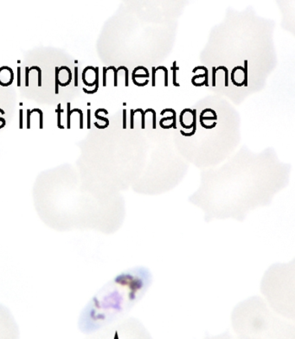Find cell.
I'll return each mask as SVG.
<instances>
[{"mask_svg": "<svg viewBox=\"0 0 295 339\" xmlns=\"http://www.w3.org/2000/svg\"><path fill=\"white\" fill-rule=\"evenodd\" d=\"M31 110L28 109V110H27V128H28V129L31 128Z\"/></svg>", "mask_w": 295, "mask_h": 339, "instance_id": "29", "label": "cell"}, {"mask_svg": "<svg viewBox=\"0 0 295 339\" xmlns=\"http://www.w3.org/2000/svg\"><path fill=\"white\" fill-rule=\"evenodd\" d=\"M70 106H71V104H70V102H68L67 103V109H68V114H67V117H68V119H67V128L68 129H70L71 128V120H70V117H71V114H70Z\"/></svg>", "mask_w": 295, "mask_h": 339, "instance_id": "15", "label": "cell"}, {"mask_svg": "<svg viewBox=\"0 0 295 339\" xmlns=\"http://www.w3.org/2000/svg\"><path fill=\"white\" fill-rule=\"evenodd\" d=\"M152 87H155L156 86V71L155 70V67H152Z\"/></svg>", "mask_w": 295, "mask_h": 339, "instance_id": "27", "label": "cell"}, {"mask_svg": "<svg viewBox=\"0 0 295 339\" xmlns=\"http://www.w3.org/2000/svg\"><path fill=\"white\" fill-rule=\"evenodd\" d=\"M107 68H103V87H107Z\"/></svg>", "mask_w": 295, "mask_h": 339, "instance_id": "24", "label": "cell"}, {"mask_svg": "<svg viewBox=\"0 0 295 339\" xmlns=\"http://www.w3.org/2000/svg\"><path fill=\"white\" fill-rule=\"evenodd\" d=\"M21 86V68L17 67V87Z\"/></svg>", "mask_w": 295, "mask_h": 339, "instance_id": "28", "label": "cell"}, {"mask_svg": "<svg viewBox=\"0 0 295 339\" xmlns=\"http://www.w3.org/2000/svg\"><path fill=\"white\" fill-rule=\"evenodd\" d=\"M159 125L161 126V128H163V129H170V128H172V124L171 123V125H164L163 123H159Z\"/></svg>", "mask_w": 295, "mask_h": 339, "instance_id": "34", "label": "cell"}, {"mask_svg": "<svg viewBox=\"0 0 295 339\" xmlns=\"http://www.w3.org/2000/svg\"><path fill=\"white\" fill-rule=\"evenodd\" d=\"M72 73L68 67L62 66L60 68L56 67V94L59 93V86L66 87L69 85L72 80Z\"/></svg>", "mask_w": 295, "mask_h": 339, "instance_id": "5", "label": "cell"}, {"mask_svg": "<svg viewBox=\"0 0 295 339\" xmlns=\"http://www.w3.org/2000/svg\"><path fill=\"white\" fill-rule=\"evenodd\" d=\"M216 68L212 67V87H216Z\"/></svg>", "mask_w": 295, "mask_h": 339, "instance_id": "23", "label": "cell"}, {"mask_svg": "<svg viewBox=\"0 0 295 339\" xmlns=\"http://www.w3.org/2000/svg\"><path fill=\"white\" fill-rule=\"evenodd\" d=\"M88 129L91 128V110L88 109Z\"/></svg>", "mask_w": 295, "mask_h": 339, "instance_id": "26", "label": "cell"}, {"mask_svg": "<svg viewBox=\"0 0 295 339\" xmlns=\"http://www.w3.org/2000/svg\"><path fill=\"white\" fill-rule=\"evenodd\" d=\"M62 112H64V110H62V108H61V104L59 103L58 106H57V108L56 109V113H57V126L60 129H64L65 128L61 124V113H62Z\"/></svg>", "mask_w": 295, "mask_h": 339, "instance_id": "10", "label": "cell"}, {"mask_svg": "<svg viewBox=\"0 0 295 339\" xmlns=\"http://www.w3.org/2000/svg\"><path fill=\"white\" fill-rule=\"evenodd\" d=\"M31 70H36L38 73V87H42V70L39 67L37 66H32L29 68V72Z\"/></svg>", "mask_w": 295, "mask_h": 339, "instance_id": "12", "label": "cell"}, {"mask_svg": "<svg viewBox=\"0 0 295 339\" xmlns=\"http://www.w3.org/2000/svg\"><path fill=\"white\" fill-rule=\"evenodd\" d=\"M79 113V115H80V129H83V118H84V115H83V113H82V111L81 110V109H79V108H75V109H72V110H70V114L72 115V113Z\"/></svg>", "mask_w": 295, "mask_h": 339, "instance_id": "11", "label": "cell"}, {"mask_svg": "<svg viewBox=\"0 0 295 339\" xmlns=\"http://www.w3.org/2000/svg\"><path fill=\"white\" fill-rule=\"evenodd\" d=\"M132 76H133V78H134V79H136V78L150 77V75H138V74H132Z\"/></svg>", "mask_w": 295, "mask_h": 339, "instance_id": "33", "label": "cell"}, {"mask_svg": "<svg viewBox=\"0 0 295 339\" xmlns=\"http://www.w3.org/2000/svg\"><path fill=\"white\" fill-rule=\"evenodd\" d=\"M19 128L23 129V110H19Z\"/></svg>", "mask_w": 295, "mask_h": 339, "instance_id": "30", "label": "cell"}, {"mask_svg": "<svg viewBox=\"0 0 295 339\" xmlns=\"http://www.w3.org/2000/svg\"><path fill=\"white\" fill-rule=\"evenodd\" d=\"M134 114H135V112L133 109H131L130 110V128L131 129H133L134 128Z\"/></svg>", "mask_w": 295, "mask_h": 339, "instance_id": "18", "label": "cell"}, {"mask_svg": "<svg viewBox=\"0 0 295 339\" xmlns=\"http://www.w3.org/2000/svg\"><path fill=\"white\" fill-rule=\"evenodd\" d=\"M122 69L125 70V87H128L129 86V71H128V68L125 66H122Z\"/></svg>", "mask_w": 295, "mask_h": 339, "instance_id": "19", "label": "cell"}, {"mask_svg": "<svg viewBox=\"0 0 295 339\" xmlns=\"http://www.w3.org/2000/svg\"><path fill=\"white\" fill-rule=\"evenodd\" d=\"M99 113H100L99 109H97V110L94 112V116H95V118H96V119H98V120H102V121H104V122H105V125L108 127V126L109 125L108 119H107V118H104V117H101V116H100V115H99Z\"/></svg>", "mask_w": 295, "mask_h": 339, "instance_id": "16", "label": "cell"}, {"mask_svg": "<svg viewBox=\"0 0 295 339\" xmlns=\"http://www.w3.org/2000/svg\"><path fill=\"white\" fill-rule=\"evenodd\" d=\"M200 120H202V121H206V120H217V117H214V116H205L203 115L202 117H200Z\"/></svg>", "mask_w": 295, "mask_h": 339, "instance_id": "22", "label": "cell"}, {"mask_svg": "<svg viewBox=\"0 0 295 339\" xmlns=\"http://www.w3.org/2000/svg\"><path fill=\"white\" fill-rule=\"evenodd\" d=\"M123 129H126V110H123Z\"/></svg>", "mask_w": 295, "mask_h": 339, "instance_id": "32", "label": "cell"}, {"mask_svg": "<svg viewBox=\"0 0 295 339\" xmlns=\"http://www.w3.org/2000/svg\"><path fill=\"white\" fill-rule=\"evenodd\" d=\"M16 332V325L11 312L0 304V339H13Z\"/></svg>", "mask_w": 295, "mask_h": 339, "instance_id": "4", "label": "cell"}, {"mask_svg": "<svg viewBox=\"0 0 295 339\" xmlns=\"http://www.w3.org/2000/svg\"><path fill=\"white\" fill-rule=\"evenodd\" d=\"M294 261L292 265L287 264H275L273 265L265 273L263 280L262 282V292L266 297V303L269 307L274 310L276 307L280 294V311L283 310H294V306H292L289 300L290 299L289 292L290 289H294V285L289 286V283L294 282Z\"/></svg>", "mask_w": 295, "mask_h": 339, "instance_id": "3", "label": "cell"}, {"mask_svg": "<svg viewBox=\"0 0 295 339\" xmlns=\"http://www.w3.org/2000/svg\"><path fill=\"white\" fill-rule=\"evenodd\" d=\"M94 125H95L98 129H105V128H107L106 125H99L97 122H94Z\"/></svg>", "mask_w": 295, "mask_h": 339, "instance_id": "35", "label": "cell"}, {"mask_svg": "<svg viewBox=\"0 0 295 339\" xmlns=\"http://www.w3.org/2000/svg\"><path fill=\"white\" fill-rule=\"evenodd\" d=\"M0 121H1V125L4 127V125H5V124H6V121H5V120L4 119H3V118H0Z\"/></svg>", "mask_w": 295, "mask_h": 339, "instance_id": "36", "label": "cell"}, {"mask_svg": "<svg viewBox=\"0 0 295 339\" xmlns=\"http://www.w3.org/2000/svg\"><path fill=\"white\" fill-rule=\"evenodd\" d=\"M78 86V68L75 67V87Z\"/></svg>", "mask_w": 295, "mask_h": 339, "instance_id": "31", "label": "cell"}, {"mask_svg": "<svg viewBox=\"0 0 295 339\" xmlns=\"http://www.w3.org/2000/svg\"><path fill=\"white\" fill-rule=\"evenodd\" d=\"M167 112L171 113H172V116L165 117V118L161 119L160 121H159V123H164L165 121H167V120H172V123H171L172 124V128L177 129V113H176L175 110L172 109V108H165V109H163V110H162V112L160 113V114H161V115H164V114H165V113H167Z\"/></svg>", "mask_w": 295, "mask_h": 339, "instance_id": "7", "label": "cell"}, {"mask_svg": "<svg viewBox=\"0 0 295 339\" xmlns=\"http://www.w3.org/2000/svg\"><path fill=\"white\" fill-rule=\"evenodd\" d=\"M196 131H197V125H194L193 128H192L191 132H185L183 130H181L180 132H181V134H182L183 136H185V137H191V136H193V135L195 134Z\"/></svg>", "mask_w": 295, "mask_h": 339, "instance_id": "17", "label": "cell"}, {"mask_svg": "<svg viewBox=\"0 0 295 339\" xmlns=\"http://www.w3.org/2000/svg\"><path fill=\"white\" fill-rule=\"evenodd\" d=\"M132 80H133V83H134V85H136V86H138V87H145V86H146L148 83H149V80H146L144 83H140V82H138L137 80H136V79H134V78H132Z\"/></svg>", "mask_w": 295, "mask_h": 339, "instance_id": "21", "label": "cell"}, {"mask_svg": "<svg viewBox=\"0 0 295 339\" xmlns=\"http://www.w3.org/2000/svg\"><path fill=\"white\" fill-rule=\"evenodd\" d=\"M159 69L164 70V73H165V87H168V70H167V68L165 66H159L157 68H155L156 71H157Z\"/></svg>", "mask_w": 295, "mask_h": 339, "instance_id": "13", "label": "cell"}, {"mask_svg": "<svg viewBox=\"0 0 295 339\" xmlns=\"http://www.w3.org/2000/svg\"><path fill=\"white\" fill-rule=\"evenodd\" d=\"M199 69H202L204 71V80H203V83H204V86L209 87V71H208V68L206 67H204V66H197V67L194 68L192 72L196 73Z\"/></svg>", "mask_w": 295, "mask_h": 339, "instance_id": "8", "label": "cell"}, {"mask_svg": "<svg viewBox=\"0 0 295 339\" xmlns=\"http://www.w3.org/2000/svg\"><path fill=\"white\" fill-rule=\"evenodd\" d=\"M152 281V272L144 266L126 269L90 299L83 309L81 318L94 324H103L123 318L145 297Z\"/></svg>", "mask_w": 295, "mask_h": 339, "instance_id": "2", "label": "cell"}, {"mask_svg": "<svg viewBox=\"0 0 295 339\" xmlns=\"http://www.w3.org/2000/svg\"><path fill=\"white\" fill-rule=\"evenodd\" d=\"M179 69V68L177 66V61L173 62V66L171 67V70L173 71V85L175 87H180V84L177 82V71Z\"/></svg>", "mask_w": 295, "mask_h": 339, "instance_id": "9", "label": "cell"}, {"mask_svg": "<svg viewBox=\"0 0 295 339\" xmlns=\"http://www.w3.org/2000/svg\"><path fill=\"white\" fill-rule=\"evenodd\" d=\"M34 202L43 222L58 232L91 229L112 234L125 217L124 202L113 197L39 191Z\"/></svg>", "mask_w": 295, "mask_h": 339, "instance_id": "1", "label": "cell"}, {"mask_svg": "<svg viewBox=\"0 0 295 339\" xmlns=\"http://www.w3.org/2000/svg\"><path fill=\"white\" fill-rule=\"evenodd\" d=\"M29 68H25V87H29Z\"/></svg>", "mask_w": 295, "mask_h": 339, "instance_id": "25", "label": "cell"}, {"mask_svg": "<svg viewBox=\"0 0 295 339\" xmlns=\"http://www.w3.org/2000/svg\"><path fill=\"white\" fill-rule=\"evenodd\" d=\"M14 80L13 70L8 66H3L0 68V86L8 87L11 85Z\"/></svg>", "mask_w": 295, "mask_h": 339, "instance_id": "6", "label": "cell"}, {"mask_svg": "<svg viewBox=\"0 0 295 339\" xmlns=\"http://www.w3.org/2000/svg\"><path fill=\"white\" fill-rule=\"evenodd\" d=\"M146 111L152 113V117H153V119H152V129L155 130L156 128H157V113H156L155 110L152 109V108H147Z\"/></svg>", "mask_w": 295, "mask_h": 339, "instance_id": "14", "label": "cell"}, {"mask_svg": "<svg viewBox=\"0 0 295 339\" xmlns=\"http://www.w3.org/2000/svg\"><path fill=\"white\" fill-rule=\"evenodd\" d=\"M200 123H201V125H202V127L205 128V129H212V128H214L217 125V122H214L212 125H206V124L204 123V121H202V120H200Z\"/></svg>", "mask_w": 295, "mask_h": 339, "instance_id": "20", "label": "cell"}]
</instances>
